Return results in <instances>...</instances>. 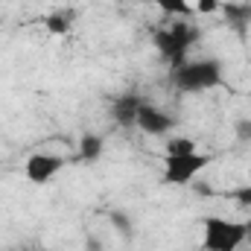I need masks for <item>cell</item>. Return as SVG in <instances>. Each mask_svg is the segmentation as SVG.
Instances as JSON below:
<instances>
[{"label": "cell", "mask_w": 251, "mask_h": 251, "mask_svg": "<svg viewBox=\"0 0 251 251\" xmlns=\"http://www.w3.org/2000/svg\"><path fill=\"white\" fill-rule=\"evenodd\" d=\"M199 35H201L199 26H193L187 21H178V24H170V26L155 29L152 44H155L158 56L176 70V67H181V64L187 62V50L199 41Z\"/></svg>", "instance_id": "6da1fadb"}, {"label": "cell", "mask_w": 251, "mask_h": 251, "mask_svg": "<svg viewBox=\"0 0 251 251\" xmlns=\"http://www.w3.org/2000/svg\"><path fill=\"white\" fill-rule=\"evenodd\" d=\"M251 225L246 222H234V219H222V216H204V234H201V246L204 251H240L243 243L249 240Z\"/></svg>", "instance_id": "7a4b0ae2"}, {"label": "cell", "mask_w": 251, "mask_h": 251, "mask_svg": "<svg viewBox=\"0 0 251 251\" xmlns=\"http://www.w3.org/2000/svg\"><path fill=\"white\" fill-rule=\"evenodd\" d=\"M222 64L213 59H199V62H184L181 67L173 70V85L184 94H201L216 85H222Z\"/></svg>", "instance_id": "3957f363"}, {"label": "cell", "mask_w": 251, "mask_h": 251, "mask_svg": "<svg viewBox=\"0 0 251 251\" xmlns=\"http://www.w3.org/2000/svg\"><path fill=\"white\" fill-rule=\"evenodd\" d=\"M210 164V155H201V152H190V155H167L164 158V181L167 184H190L204 167Z\"/></svg>", "instance_id": "277c9868"}, {"label": "cell", "mask_w": 251, "mask_h": 251, "mask_svg": "<svg viewBox=\"0 0 251 251\" xmlns=\"http://www.w3.org/2000/svg\"><path fill=\"white\" fill-rule=\"evenodd\" d=\"M62 167H64L62 155L35 152V155H29V161H26L24 173H26V181H32V184H47L56 173H62Z\"/></svg>", "instance_id": "5b68a950"}, {"label": "cell", "mask_w": 251, "mask_h": 251, "mask_svg": "<svg viewBox=\"0 0 251 251\" xmlns=\"http://www.w3.org/2000/svg\"><path fill=\"white\" fill-rule=\"evenodd\" d=\"M137 128L143 131V134H152V137H161V134H167L170 128H173V117L167 114V111H161L158 105H152V102H146L143 100V105H140V111H137Z\"/></svg>", "instance_id": "8992f818"}, {"label": "cell", "mask_w": 251, "mask_h": 251, "mask_svg": "<svg viewBox=\"0 0 251 251\" xmlns=\"http://www.w3.org/2000/svg\"><path fill=\"white\" fill-rule=\"evenodd\" d=\"M143 100L137 94H126V97H117L114 105H111V117L117 126H134L137 123V111H140Z\"/></svg>", "instance_id": "52a82bcc"}, {"label": "cell", "mask_w": 251, "mask_h": 251, "mask_svg": "<svg viewBox=\"0 0 251 251\" xmlns=\"http://www.w3.org/2000/svg\"><path fill=\"white\" fill-rule=\"evenodd\" d=\"M73 12L70 9H53L47 18H44V29L50 32V35H67L70 32V26H73Z\"/></svg>", "instance_id": "ba28073f"}, {"label": "cell", "mask_w": 251, "mask_h": 251, "mask_svg": "<svg viewBox=\"0 0 251 251\" xmlns=\"http://www.w3.org/2000/svg\"><path fill=\"white\" fill-rule=\"evenodd\" d=\"M102 149H105V140H102L100 134H94V131L82 134V140H79V158H82V161H97V158H102Z\"/></svg>", "instance_id": "9c48e42d"}, {"label": "cell", "mask_w": 251, "mask_h": 251, "mask_svg": "<svg viewBox=\"0 0 251 251\" xmlns=\"http://www.w3.org/2000/svg\"><path fill=\"white\" fill-rule=\"evenodd\" d=\"M222 9V15L228 18V24H234L237 29H246L249 26V21H251V6H240V3H222L219 6Z\"/></svg>", "instance_id": "30bf717a"}, {"label": "cell", "mask_w": 251, "mask_h": 251, "mask_svg": "<svg viewBox=\"0 0 251 251\" xmlns=\"http://www.w3.org/2000/svg\"><path fill=\"white\" fill-rule=\"evenodd\" d=\"M152 6H158L164 15H190L193 9L187 6V0H146Z\"/></svg>", "instance_id": "8fae6325"}, {"label": "cell", "mask_w": 251, "mask_h": 251, "mask_svg": "<svg viewBox=\"0 0 251 251\" xmlns=\"http://www.w3.org/2000/svg\"><path fill=\"white\" fill-rule=\"evenodd\" d=\"M190 152H199L196 140H190V137H173L167 143V155H190Z\"/></svg>", "instance_id": "7c38bea8"}, {"label": "cell", "mask_w": 251, "mask_h": 251, "mask_svg": "<svg viewBox=\"0 0 251 251\" xmlns=\"http://www.w3.org/2000/svg\"><path fill=\"white\" fill-rule=\"evenodd\" d=\"M111 225H114V228H117V231L123 234L126 240H131V219H128L126 213L114 210V213H111Z\"/></svg>", "instance_id": "4fadbf2b"}, {"label": "cell", "mask_w": 251, "mask_h": 251, "mask_svg": "<svg viewBox=\"0 0 251 251\" xmlns=\"http://www.w3.org/2000/svg\"><path fill=\"white\" fill-rule=\"evenodd\" d=\"M219 0H196V15H213L219 12Z\"/></svg>", "instance_id": "5bb4252c"}, {"label": "cell", "mask_w": 251, "mask_h": 251, "mask_svg": "<svg viewBox=\"0 0 251 251\" xmlns=\"http://www.w3.org/2000/svg\"><path fill=\"white\" fill-rule=\"evenodd\" d=\"M231 196H234L243 207H251V187H240V190H234Z\"/></svg>", "instance_id": "9a60e30c"}, {"label": "cell", "mask_w": 251, "mask_h": 251, "mask_svg": "<svg viewBox=\"0 0 251 251\" xmlns=\"http://www.w3.org/2000/svg\"><path fill=\"white\" fill-rule=\"evenodd\" d=\"M234 131H237V137H240V140H251V120H240Z\"/></svg>", "instance_id": "2e32d148"}, {"label": "cell", "mask_w": 251, "mask_h": 251, "mask_svg": "<svg viewBox=\"0 0 251 251\" xmlns=\"http://www.w3.org/2000/svg\"><path fill=\"white\" fill-rule=\"evenodd\" d=\"M85 249H88V251H102V246H100V240H94V237H88V243H85Z\"/></svg>", "instance_id": "e0dca14e"}]
</instances>
